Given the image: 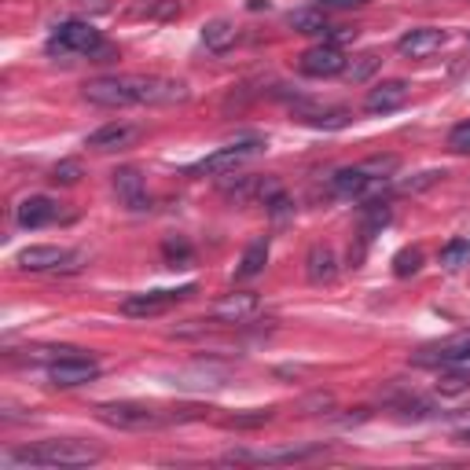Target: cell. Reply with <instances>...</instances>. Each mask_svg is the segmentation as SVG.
I'll list each match as a JSON object with an SVG mask.
<instances>
[{
  "mask_svg": "<svg viewBox=\"0 0 470 470\" xmlns=\"http://www.w3.org/2000/svg\"><path fill=\"white\" fill-rule=\"evenodd\" d=\"M103 459V449L78 441V437H59V441H41V445H26L4 452V470L15 466H92Z\"/></svg>",
  "mask_w": 470,
  "mask_h": 470,
  "instance_id": "1",
  "label": "cell"
},
{
  "mask_svg": "<svg viewBox=\"0 0 470 470\" xmlns=\"http://www.w3.org/2000/svg\"><path fill=\"white\" fill-rule=\"evenodd\" d=\"M103 48V37H100V29L92 26V22H81V19H70V22H62L55 26V34L48 41V52L52 55H96Z\"/></svg>",
  "mask_w": 470,
  "mask_h": 470,
  "instance_id": "2",
  "label": "cell"
},
{
  "mask_svg": "<svg viewBox=\"0 0 470 470\" xmlns=\"http://www.w3.org/2000/svg\"><path fill=\"white\" fill-rule=\"evenodd\" d=\"M100 419H103L107 426H118V430H159V426L173 423V419L162 416L159 408H147V404H133V400L100 404Z\"/></svg>",
  "mask_w": 470,
  "mask_h": 470,
  "instance_id": "3",
  "label": "cell"
},
{
  "mask_svg": "<svg viewBox=\"0 0 470 470\" xmlns=\"http://www.w3.org/2000/svg\"><path fill=\"white\" fill-rule=\"evenodd\" d=\"M136 103H151V107H173V103H187V85L177 78H159V74H129Z\"/></svg>",
  "mask_w": 470,
  "mask_h": 470,
  "instance_id": "4",
  "label": "cell"
},
{
  "mask_svg": "<svg viewBox=\"0 0 470 470\" xmlns=\"http://www.w3.org/2000/svg\"><path fill=\"white\" fill-rule=\"evenodd\" d=\"M265 147V140L261 136H246V140H235V144H228V147H221V151H213V154H206L202 162H195L187 173H213V177H221V173H232V169H239L243 162H250L254 154Z\"/></svg>",
  "mask_w": 470,
  "mask_h": 470,
  "instance_id": "5",
  "label": "cell"
},
{
  "mask_svg": "<svg viewBox=\"0 0 470 470\" xmlns=\"http://www.w3.org/2000/svg\"><path fill=\"white\" fill-rule=\"evenodd\" d=\"M48 379H52V386L74 390V386H85L92 379H100V364L92 360V357L70 353V357H59V360L48 364Z\"/></svg>",
  "mask_w": 470,
  "mask_h": 470,
  "instance_id": "6",
  "label": "cell"
},
{
  "mask_svg": "<svg viewBox=\"0 0 470 470\" xmlns=\"http://www.w3.org/2000/svg\"><path fill=\"white\" fill-rule=\"evenodd\" d=\"M192 294H195V287H192V284L180 287V291H151V294H133V298H125V301H121V312H125V317H136V320L162 317V312H166L169 305H177V301H184V298H192Z\"/></svg>",
  "mask_w": 470,
  "mask_h": 470,
  "instance_id": "7",
  "label": "cell"
},
{
  "mask_svg": "<svg viewBox=\"0 0 470 470\" xmlns=\"http://www.w3.org/2000/svg\"><path fill=\"white\" fill-rule=\"evenodd\" d=\"M85 100L96 103V107H133L136 103V92L129 78H96V81H85Z\"/></svg>",
  "mask_w": 470,
  "mask_h": 470,
  "instance_id": "8",
  "label": "cell"
},
{
  "mask_svg": "<svg viewBox=\"0 0 470 470\" xmlns=\"http://www.w3.org/2000/svg\"><path fill=\"white\" fill-rule=\"evenodd\" d=\"M419 367H452L459 360H470V331L463 334H452L445 342H433V346H423L416 357H412Z\"/></svg>",
  "mask_w": 470,
  "mask_h": 470,
  "instance_id": "9",
  "label": "cell"
},
{
  "mask_svg": "<svg viewBox=\"0 0 470 470\" xmlns=\"http://www.w3.org/2000/svg\"><path fill=\"white\" fill-rule=\"evenodd\" d=\"M324 445H284V449H232L228 463H298L309 456H320Z\"/></svg>",
  "mask_w": 470,
  "mask_h": 470,
  "instance_id": "10",
  "label": "cell"
},
{
  "mask_svg": "<svg viewBox=\"0 0 470 470\" xmlns=\"http://www.w3.org/2000/svg\"><path fill=\"white\" fill-rule=\"evenodd\" d=\"M294 118L312 125V129H346L353 121V111L342 107V103H309V100H298L294 103Z\"/></svg>",
  "mask_w": 470,
  "mask_h": 470,
  "instance_id": "11",
  "label": "cell"
},
{
  "mask_svg": "<svg viewBox=\"0 0 470 470\" xmlns=\"http://www.w3.org/2000/svg\"><path fill=\"white\" fill-rule=\"evenodd\" d=\"M298 70L309 74V78H334V74L346 70V55H342V48L334 41H327V45H317V48L301 52Z\"/></svg>",
  "mask_w": 470,
  "mask_h": 470,
  "instance_id": "12",
  "label": "cell"
},
{
  "mask_svg": "<svg viewBox=\"0 0 470 470\" xmlns=\"http://www.w3.org/2000/svg\"><path fill=\"white\" fill-rule=\"evenodd\" d=\"M74 261H81L78 254H67L62 246H26L15 258V265L22 272H52V268H78Z\"/></svg>",
  "mask_w": 470,
  "mask_h": 470,
  "instance_id": "13",
  "label": "cell"
},
{
  "mask_svg": "<svg viewBox=\"0 0 470 470\" xmlns=\"http://www.w3.org/2000/svg\"><path fill=\"white\" fill-rule=\"evenodd\" d=\"M449 45V34L445 29H437V26H419V29H412V34H404L400 41H397V52L404 55V59H430L433 52H441Z\"/></svg>",
  "mask_w": 470,
  "mask_h": 470,
  "instance_id": "14",
  "label": "cell"
},
{
  "mask_svg": "<svg viewBox=\"0 0 470 470\" xmlns=\"http://www.w3.org/2000/svg\"><path fill=\"white\" fill-rule=\"evenodd\" d=\"M408 96H412L408 81H383L364 96V111L367 114H390V111H400L408 103Z\"/></svg>",
  "mask_w": 470,
  "mask_h": 470,
  "instance_id": "15",
  "label": "cell"
},
{
  "mask_svg": "<svg viewBox=\"0 0 470 470\" xmlns=\"http://www.w3.org/2000/svg\"><path fill=\"white\" fill-rule=\"evenodd\" d=\"M258 309H261L258 294H250V291H235V294H225L221 301H217L210 317H213L217 324H246Z\"/></svg>",
  "mask_w": 470,
  "mask_h": 470,
  "instance_id": "16",
  "label": "cell"
},
{
  "mask_svg": "<svg viewBox=\"0 0 470 470\" xmlns=\"http://www.w3.org/2000/svg\"><path fill=\"white\" fill-rule=\"evenodd\" d=\"M136 136H140L136 125L111 121V125H103V129L88 133V136H85V147H88V151H121V147H129Z\"/></svg>",
  "mask_w": 470,
  "mask_h": 470,
  "instance_id": "17",
  "label": "cell"
},
{
  "mask_svg": "<svg viewBox=\"0 0 470 470\" xmlns=\"http://www.w3.org/2000/svg\"><path fill=\"white\" fill-rule=\"evenodd\" d=\"M114 192H118V199L129 206V210H147L151 206V199H147V180L140 177V169H133V166H125V169H118L114 173Z\"/></svg>",
  "mask_w": 470,
  "mask_h": 470,
  "instance_id": "18",
  "label": "cell"
},
{
  "mask_svg": "<svg viewBox=\"0 0 470 470\" xmlns=\"http://www.w3.org/2000/svg\"><path fill=\"white\" fill-rule=\"evenodd\" d=\"M59 217V206L48 195H29L15 206V225L19 228H45Z\"/></svg>",
  "mask_w": 470,
  "mask_h": 470,
  "instance_id": "19",
  "label": "cell"
},
{
  "mask_svg": "<svg viewBox=\"0 0 470 470\" xmlns=\"http://www.w3.org/2000/svg\"><path fill=\"white\" fill-rule=\"evenodd\" d=\"M367 187H375V180L360 169V166H350V169H338L334 177H331V192L334 195H342V199H360Z\"/></svg>",
  "mask_w": 470,
  "mask_h": 470,
  "instance_id": "20",
  "label": "cell"
},
{
  "mask_svg": "<svg viewBox=\"0 0 470 470\" xmlns=\"http://www.w3.org/2000/svg\"><path fill=\"white\" fill-rule=\"evenodd\" d=\"M309 284H331V279L338 276V261H334V250L331 246H312L309 250Z\"/></svg>",
  "mask_w": 470,
  "mask_h": 470,
  "instance_id": "21",
  "label": "cell"
},
{
  "mask_svg": "<svg viewBox=\"0 0 470 470\" xmlns=\"http://www.w3.org/2000/svg\"><path fill=\"white\" fill-rule=\"evenodd\" d=\"M265 265H268V235H258L254 243L243 250V261H239L235 276H239V279H254V276L265 272Z\"/></svg>",
  "mask_w": 470,
  "mask_h": 470,
  "instance_id": "22",
  "label": "cell"
},
{
  "mask_svg": "<svg viewBox=\"0 0 470 470\" xmlns=\"http://www.w3.org/2000/svg\"><path fill=\"white\" fill-rule=\"evenodd\" d=\"M294 34H305V37H317V34H327V15L324 8H298L287 15Z\"/></svg>",
  "mask_w": 470,
  "mask_h": 470,
  "instance_id": "23",
  "label": "cell"
},
{
  "mask_svg": "<svg viewBox=\"0 0 470 470\" xmlns=\"http://www.w3.org/2000/svg\"><path fill=\"white\" fill-rule=\"evenodd\" d=\"M202 45H206L210 52H228V48L235 45V26H232L228 19L206 22V26H202Z\"/></svg>",
  "mask_w": 470,
  "mask_h": 470,
  "instance_id": "24",
  "label": "cell"
},
{
  "mask_svg": "<svg viewBox=\"0 0 470 470\" xmlns=\"http://www.w3.org/2000/svg\"><path fill=\"white\" fill-rule=\"evenodd\" d=\"M360 169L379 184V180H390L397 169H400V159L397 154H375V159H367V162H360Z\"/></svg>",
  "mask_w": 470,
  "mask_h": 470,
  "instance_id": "25",
  "label": "cell"
},
{
  "mask_svg": "<svg viewBox=\"0 0 470 470\" xmlns=\"http://www.w3.org/2000/svg\"><path fill=\"white\" fill-rule=\"evenodd\" d=\"M419 268H423V250L419 246H404V250H397V254H393V276L408 279Z\"/></svg>",
  "mask_w": 470,
  "mask_h": 470,
  "instance_id": "26",
  "label": "cell"
},
{
  "mask_svg": "<svg viewBox=\"0 0 470 470\" xmlns=\"http://www.w3.org/2000/svg\"><path fill=\"white\" fill-rule=\"evenodd\" d=\"M379 55H375V52H364V55H357V59H346V70H342V74H346L350 81H367L375 70H379Z\"/></svg>",
  "mask_w": 470,
  "mask_h": 470,
  "instance_id": "27",
  "label": "cell"
},
{
  "mask_svg": "<svg viewBox=\"0 0 470 470\" xmlns=\"http://www.w3.org/2000/svg\"><path fill=\"white\" fill-rule=\"evenodd\" d=\"M470 261V235H459V239H449L441 246V265L445 268H459Z\"/></svg>",
  "mask_w": 470,
  "mask_h": 470,
  "instance_id": "28",
  "label": "cell"
},
{
  "mask_svg": "<svg viewBox=\"0 0 470 470\" xmlns=\"http://www.w3.org/2000/svg\"><path fill=\"white\" fill-rule=\"evenodd\" d=\"M437 390L449 393V397L470 390V367H466V364H452V371H445L441 379H437Z\"/></svg>",
  "mask_w": 470,
  "mask_h": 470,
  "instance_id": "29",
  "label": "cell"
},
{
  "mask_svg": "<svg viewBox=\"0 0 470 470\" xmlns=\"http://www.w3.org/2000/svg\"><path fill=\"white\" fill-rule=\"evenodd\" d=\"M265 423H272V408L235 412V416H228V419H225V426H232V430H258V426H265Z\"/></svg>",
  "mask_w": 470,
  "mask_h": 470,
  "instance_id": "30",
  "label": "cell"
},
{
  "mask_svg": "<svg viewBox=\"0 0 470 470\" xmlns=\"http://www.w3.org/2000/svg\"><path fill=\"white\" fill-rule=\"evenodd\" d=\"M162 254H166V261H169L173 268H184L187 261H192V246H187L184 239H166V243H162Z\"/></svg>",
  "mask_w": 470,
  "mask_h": 470,
  "instance_id": "31",
  "label": "cell"
},
{
  "mask_svg": "<svg viewBox=\"0 0 470 470\" xmlns=\"http://www.w3.org/2000/svg\"><path fill=\"white\" fill-rule=\"evenodd\" d=\"M81 180V162L78 159H62L59 166H52V184H62V187H70Z\"/></svg>",
  "mask_w": 470,
  "mask_h": 470,
  "instance_id": "32",
  "label": "cell"
},
{
  "mask_svg": "<svg viewBox=\"0 0 470 470\" xmlns=\"http://www.w3.org/2000/svg\"><path fill=\"white\" fill-rule=\"evenodd\" d=\"M390 221V206L386 202H371V206H364V235L371 239V232L375 228H383Z\"/></svg>",
  "mask_w": 470,
  "mask_h": 470,
  "instance_id": "33",
  "label": "cell"
},
{
  "mask_svg": "<svg viewBox=\"0 0 470 470\" xmlns=\"http://www.w3.org/2000/svg\"><path fill=\"white\" fill-rule=\"evenodd\" d=\"M449 147L456 154H470V121H459L456 129L449 133Z\"/></svg>",
  "mask_w": 470,
  "mask_h": 470,
  "instance_id": "34",
  "label": "cell"
},
{
  "mask_svg": "<svg viewBox=\"0 0 470 470\" xmlns=\"http://www.w3.org/2000/svg\"><path fill=\"white\" fill-rule=\"evenodd\" d=\"M265 206H268V213L276 217V221H284V217L291 213V202H287V195H284V192H276V195H272Z\"/></svg>",
  "mask_w": 470,
  "mask_h": 470,
  "instance_id": "35",
  "label": "cell"
},
{
  "mask_svg": "<svg viewBox=\"0 0 470 470\" xmlns=\"http://www.w3.org/2000/svg\"><path fill=\"white\" fill-rule=\"evenodd\" d=\"M437 177H441V173H437V169H430V173H419V180H408V184H404V192H419V187L433 184Z\"/></svg>",
  "mask_w": 470,
  "mask_h": 470,
  "instance_id": "36",
  "label": "cell"
},
{
  "mask_svg": "<svg viewBox=\"0 0 470 470\" xmlns=\"http://www.w3.org/2000/svg\"><path fill=\"white\" fill-rule=\"evenodd\" d=\"M331 404H334L331 393H317V397H309V400L301 404V408H331Z\"/></svg>",
  "mask_w": 470,
  "mask_h": 470,
  "instance_id": "37",
  "label": "cell"
},
{
  "mask_svg": "<svg viewBox=\"0 0 470 470\" xmlns=\"http://www.w3.org/2000/svg\"><path fill=\"white\" fill-rule=\"evenodd\" d=\"M456 441H463V445H470V423H466V426H459V433H456Z\"/></svg>",
  "mask_w": 470,
  "mask_h": 470,
  "instance_id": "38",
  "label": "cell"
}]
</instances>
